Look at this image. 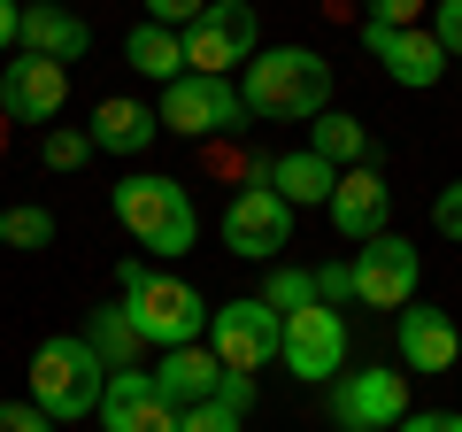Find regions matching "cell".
Here are the masks:
<instances>
[{
    "instance_id": "obj_1",
    "label": "cell",
    "mask_w": 462,
    "mask_h": 432,
    "mask_svg": "<svg viewBox=\"0 0 462 432\" xmlns=\"http://www.w3.org/2000/svg\"><path fill=\"white\" fill-rule=\"evenodd\" d=\"M239 100L270 124H316L331 108V62L316 47H263L239 70Z\"/></svg>"
},
{
    "instance_id": "obj_2",
    "label": "cell",
    "mask_w": 462,
    "mask_h": 432,
    "mask_svg": "<svg viewBox=\"0 0 462 432\" xmlns=\"http://www.w3.org/2000/svg\"><path fill=\"white\" fill-rule=\"evenodd\" d=\"M108 209H116V224H124L147 255H162V263H178V255L200 239L193 193H185L178 178H162V170H132V178H116Z\"/></svg>"
},
{
    "instance_id": "obj_3",
    "label": "cell",
    "mask_w": 462,
    "mask_h": 432,
    "mask_svg": "<svg viewBox=\"0 0 462 432\" xmlns=\"http://www.w3.org/2000/svg\"><path fill=\"white\" fill-rule=\"evenodd\" d=\"M116 294H124V316L139 324L147 348H193V340H208V301H200V286L170 278V270L124 263L116 270Z\"/></svg>"
},
{
    "instance_id": "obj_4",
    "label": "cell",
    "mask_w": 462,
    "mask_h": 432,
    "mask_svg": "<svg viewBox=\"0 0 462 432\" xmlns=\"http://www.w3.org/2000/svg\"><path fill=\"white\" fill-rule=\"evenodd\" d=\"M100 386H108V363L93 355V340H39L32 348V401L54 417V425H78V417L100 409Z\"/></svg>"
},
{
    "instance_id": "obj_5",
    "label": "cell",
    "mask_w": 462,
    "mask_h": 432,
    "mask_svg": "<svg viewBox=\"0 0 462 432\" xmlns=\"http://www.w3.org/2000/svg\"><path fill=\"white\" fill-rule=\"evenodd\" d=\"M263 54V16L254 0H208L193 23H185V70L193 78H231Z\"/></svg>"
},
{
    "instance_id": "obj_6",
    "label": "cell",
    "mask_w": 462,
    "mask_h": 432,
    "mask_svg": "<svg viewBox=\"0 0 462 432\" xmlns=\"http://www.w3.org/2000/svg\"><path fill=\"white\" fill-rule=\"evenodd\" d=\"M154 124L178 139H216V132H239L247 124V100H239V85L231 78H170L162 100H154Z\"/></svg>"
},
{
    "instance_id": "obj_7",
    "label": "cell",
    "mask_w": 462,
    "mask_h": 432,
    "mask_svg": "<svg viewBox=\"0 0 462 432\" xmlns=\"http://www.w3.org/2000/svg\"><path fill=\"white\" fill-rule=\"evenodd\" d=\"M278 340H285V316L270 309L263 294H239V301H224V309H208V355L224 371L278 363Z\"/></svg>"
},
{
    "instance_id": "obj_8",
    "label": "cell",
    "mask_w": 462,
    "mask_h": 432,
    "mask_svg": "<svg viewBox=\"0 0 462 432\" xmlns=\"http://www.w3.org/2000/svg\"><path fill=\"white\" fill-rule=\"evenodd\" d=\"M278 363L309 386H331L346 371V316L331 301H309V309L285 316V340H278Z\"/></svg>"
},
{
    "instance_id": "obj_9",
    "label": "cell",
    "mask_w": 462,
    "mask_h": 432,
    "mask_svg": "<svg viewBox=\"0 0 462 432\" xmlns=\"http://www.w3.org/2000/svg\"><path fill=\"white\" fill-rule=\"evenodd\" d=\"M224 248L231 255H247V263H278L285 248H293V209H285L270 185H247V193H231L224 201Z\"/></svg>"
},
{
    "instance_id": "obj_10",
    "label": "cell",
    "mask_w": 462,
    "mask_h": 432,
    "mask_svg": "<svg viewBox=\"0 0 462 432\" xmlns=\"http://www.w3.org/2000/svg\"><path fill=\"white\" fill-rule=\"evenodd\" d=\"M0 108L16 124H39V132H54L62 124V108H69V70L62 62H47V54H8L0 62Z\"/></svg>"
},
{
    "instance_id": "obj_11",
    "label": "cell",
    "mask_w": 462,
    "mask_h": 432,
    "mask_svg": "<svg viewBox=\"0 0 462 432\" xmlns=\"http://www.w3.org/2000/svg\"><path fill=\"white\" fill-rule=\"evenodd\" d=\"M331 417L346 432H393L409 417V371H339L331 379Z\"/></svg>"
},
{
    "instance_id": "obj_12",
    "label": "cell",
    "mask_w": 462,
    "mask_h": 432,
    "mask_svg": "<svg viewBox=\"0 0 462 432\" xmlns=\"http://www.w3.org/2000/svg\"><path fill=\"white\" fill-rule=\"evenodd\" d=\"M416 278H424V263H416V239H363L355 248V301L363 309H409L416 301Z\"/></svg>"
},
{
    "instance_id": "obj_13",
    "label": "cell",
    "mask_w": 462,
    "mask_h": 432,
    "mask_svg": "<svg viewBox=\"0 0 462 432\" xmlns=\"http://www.w3.org/2000/svg\"><path fill=\"white\" fill-rule=\"evenodd\" d=\"M93 417L108 432H178V401L154 386V371H108Z\"/></svg>"
},
{
    "instance_id": "obj_14",
    "label": "cell",
    "mask_w": 462,
    "mask_h": 432,
    "mask_svg": "<svg viewBox=\"0 0 462 432\" xmlns=\"http://www.w3.org/2000/svg\"><path fill=\"white\" fill-rule=\"evenodd\" d=\"M324 216H331V232H339V239H355V248H363V239L385 232V216H393V185L378 178V163L339 170V185H331Z\"/></svg>"
},
{
    "instance_id": "obj_15",
    "label": "cell",
    "mask_w": 462,
    "mask_h": 432,
    "mask_svg": "<svg viewBox=\"0 0 462 432\" xmlns=\"http://www.w3.org/2000/svg\"><path fill=\"white\" fill-rule=\"evenodd\" d=\"M363 47L385 62V78L409 85V93H424V85L447 78V47L424 32V23H409V32H393V23H363Z\"/></svg>"
},
{
    "instance_id": "obj_16",
    "label": "cell",
    "mask_w": 462,
    "mask_h": 432,
    "mask_svg": "<svg viewBox=\"0 0 462 432\" xmlns=\"http://www.w3.org/2000/svg\"><path fill=\"white\" fill-rule=\"evenodd\" d=\"M393 348H401V363H409L416 379H431V371H455L462 333H455V316H447V309L409 301V309H401V324H393Z\"/></svg>"
},
{
    "instance_id": "obj_17",
    "label": "cell",
    "mask_w": 462,
    "mask_h": 432,
    "mask_svg": "<svg viewBox=\"0 0 462 432\" xmlns=\"http://www.w3.org/2000/svg\"><path fill=\"white\" fill-rule=\"evenodd\" d=\"M23 54H47V62H78L85 47H93V32H85V16H69V8H54V0H23V32H16Z\"/></svg>"
},
{
    "instance_id": "obj_18",
    "label": "cell",
    "mask_w": 462,
    "mask_h": 432,
    "mask_svg": "<svg viewBox=\"0 0 462 432\" xmlns=\"http://www.w3.org/2000/svg\"><path fill=\"white\" fill-rule=\"evenodd\" d=\"M85 139H93V155H147L154 139H162V124H154V108L147 100H100L93 108V124H85Z\"/></svg>"
},
{
    "instance_id": "obj_19",
    "label": "cell",
    "mask_w": 462,
    "mask_h": 432,
    "mask_svg": "<svg viewBox=\"0 0 462 432\" xmlns=\"http://www.w3.org/2000/svg\"><path fill=\"white\" fill-rule=\"evenodd\" d=\"M216 379H224V363H216L208 348H162V363H154V386H162L178 409H193V401H216Z\"/></svg>"
},
{
    "instance_id": "obj_20",
    "label": "cell",
    "mask_w": 462,
    "mask_h": 432,
    "mask_svg": "<svg viewBox=\"0 0 462 432\" xmlns=\"http://www.w3.org/2000/svg\"><path fill=\"white\" fill-rule=\"evenodd\" d=\"M331 185H339V170H331L316 147L278 155V163H270V193H278L285 209H324V201H331Z\"/></svg>"
},
{
    "instance_id": "obj_21",
    "label": "cell",
    "mask_w": 462,
    "mask_h": 432,
    "mask_svg": "<svg viewBox=\"0 0 462 432\" xmlns=\"http://www.w3.org/2000/svg\"><path fill=\"white\" fill-rule=\"evenodd\" d=\"M124 62H132L139 78H154V85L185 78V32H170V23H132V32H124Z\"/></svg>"
},
{
    "instance_id": "obj_22",
    "label": "cell",
    "mask_w": 462,
    "mask_h": 432,
    "mask_svg": "<svg viewBox=\"0 0 462 432\" xmlns=\"http://www.w3.org/2000/svg\"><path fill=\"white\" fill-rule=\"evenodd\" d=\"M309 147L324 155L331 170H363L370 155H378V139H370V124H355V117H339V108H324V117L309 124Z\"/></svg>"
},
{
    "instance_id": "obj_23",
    "label": "cell",
    "mask_w": 462,
    "mask_h": 432,
    "mask_svg": "<svg viewBox=\"0 0 462 432\" xmlns=\"http://www.w3.org/2000/svg\"><path fill=\"white\" fill-rule=\"evenodd\" d=\"M85 340H93V355H100L108 371H132L139 355H147V340H139V324L124 316V301H116V309H93V324H85Z\"/></svg>"
},
{
    "instance_id": "obj_24",
    "label": "cell",
    "mask_w": 462,
    "mask_h": 432,
    "mask_svg": "<svg viewBox=\"0 0 462 432\" xmlns=\"http://www.w3.org/2000/svg\"><path fill=\"white\" fill-rule=\"evenodd\" d=\"M0 248H54V216L39 209V201L0 209Z\"/></svg>"
},
{
    "instance_id": "obj_25",
    "label": "cell",
    "mask_w": 462,
    "mask_h": 432,
    "mask_svg": "<svg viewBox=\"0 0 462 432\" xmlns=\"http://www.w3.org/2000/svg\"><path fill=\"white\" fill-rule=\"evenodd\" d=\"M263 301H270L278 316L309 309V301H316V270H300V263H278V270H270V286H263Z\"/></svg>"
},
{
    "instance_id": "obj_26",
    "label": "cell",
    "mask_w": 462,
    "mask_h": 432,
    "mask_svg": "<svg viewBox=\"0 0 462 432\" xmlns=\"http://www.w3.org/2000/svg\"><path fill=\"white\" fill-rule=\"evenodd\" d=\"M39 155H47V170H62V178H69V170H85V163H93V139H85L78 124H54V132L39 139Z\"/></svg>"
},
{
    "instance_id": "obj_27",
    "label": "cell",
    "mask_w": 462,
    "mask_h": 432,
    "mask_svg": "<svg viewBox=\"0 0 462 432\" xmlns=\"http://www.w3.org/2000/svg\"><path fill=\"white\" fill-rule=\"evenodd\" d=\"M424 32L447 47V62H462V0H431V23H424Z\"/></svg>"
},
{
    "instance_id": "obj_28",
    "label": "cell",
    "mask_w": 462,
    "mask_h": 432,
    "mask_svg": "<svg viewBox=\"0 0 462 432\" xmlns=\"http://www.w3.org/2000/svg\"><path fill=\"white\" fill-rule=\"evenodd\" d=\"M178 432H239V417L224 401H193V409H178Z\"/></svg>"
},
{
    "instance_id": "obj_29",
    "label": "cell",
    "mask_w": 462,
    "mask_h": 432,
    "mask_svg": "<svg viewBox=\"0 0 462 432\" xmlns=\"http://www.w3.org/2000/svg\"><path fill=\"white\" fill-rule=\"evenodd\" d=\"M216 401H224L231 417H247L254 409V371H224V379H216Z\"/></svg>"
},
{
    "instance_id": "obj_30",
    "label": "cell",
    "mask_w": 462,
    "mask_h": 432,
    "mask_svg": "<svg viewBox=\"0 0 462 432\" xmlns=\"http://www.w3.org/2000/svg\"><path fill=\"white\" fill-rule=\"evenodd\" d=\"M0 432H54V417L39 401H0Z\"/></svg>"
},
{
    "instance_id": "obj_31",
    "label": "cell",
    "mask_w": 462,
    "mask_h": 432,
    "mask_svg": "<svg viewBox=\"0 0 462 432\" xmlns=\"http://www.w3.org/2000/svg\"><path fill=\"white\" fill-rule=\"evenodd\" d=\"M431 224H439V239H462V178L439 185V201H431Z\"/></svg>"
},
{
    "instance_id": "obj_32",
    "label": "cell",
    "mask_w": 462,
    "mask_h": 432,
    "mask_svg": "<svg viewBox=\"0 0 462 432\" xmlns=\"http://www.w3.org/2000/svg\"><path fill=\"white\" fill-rule=\"evenodd\" d=\"M416 16H431V0H370V23H393V32H409Z\"/></svg>"
},
{
    "instance_id": "obj_33",
    "label": "cell",
    "mask_w": 462,
    "mask_h": 432,
    "mask_svg": "<svg viewBox=\"0 0 462 432\" xmlns=\"http://www.w3.org/2000/svg\"><path fill=\"white\" fill-rule=\"evenodd\" d=\"M316 301H355V263H324L316 270Z\"/></svg>"
},
{
    "instance_id": "obj_34",
    "label": "cell",
    "mask_w": 462,
    "mask_h": 432,
    "mask_svg": "<svg viewBox=\"0 0 462 432\" xmlns=\"http://www.w3.org/2000/svg\"><path fill=\"white\" fill-rule=\"evenodd\" d=\"M200 8H208V0H147V23H170V32H185Z\"/></svg>"
},
{
    "instance_id": "obj_35",
    "label": "cell",
    "mask_w": 462,
    "mask_h": 432,
    "mask_svg": "<svg viewBox=\"0 0 462 432\" xmlns=\"http://www.w3.org/2000/svg\"><path fill=\"white\" fill-rule=\"evenodd\" d=\"M393 432H462V409H409Z\"/></svg>"
},
{
    "instance_id": "obj_36",
    "label": "cell",
    "mask_w": 462,
    "mask_h": 432,
    "mask_svg": "<svg viewBox=\"0 0 462 432\" xmlns=\"http://www.w3.org/2000/svg\"><path fill=\"white\" fill-rule=\"evenodd\" d=\"M16 32H23V0H0V54H16Z\"/></svg>"
},
{
    "instance_id": "obj_37",
    "label": "cell",
    "mask_w": 462,
    "mask_h": 432,
    "mask_svg": "<svg viewBox=\"0 0 462 432\" xmlns=\"http://www.w3.org/2000/svg\"><path fill=\"white\" fill-rule=\"evenodd\" d=\"M455 70H462V62H455Z\"/></svg>"
}]
</instances>
